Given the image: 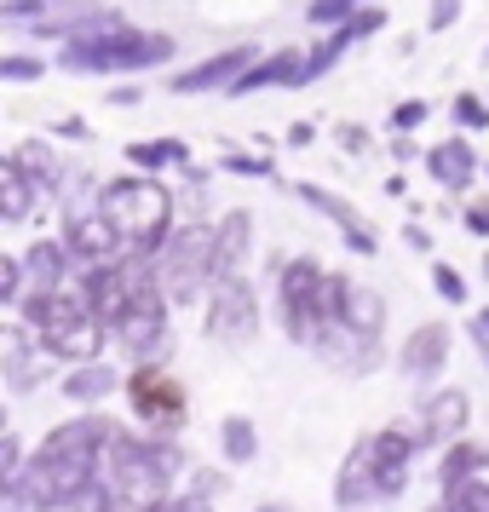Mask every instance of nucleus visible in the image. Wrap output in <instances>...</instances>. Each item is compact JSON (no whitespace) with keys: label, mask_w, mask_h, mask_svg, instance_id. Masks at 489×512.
Listing matches in <instances>:
<instances>
[{"label":"nucleus","mask_w":489,"mask_h":512,"mask_svg":"<svg viewBox=\"0 0 489 512\" xmlns=\"http://www.w3.org/2000/svg\"><path fill=\"white\" fill-rule=\"evenodd\" d=\"M225 449H231V455H248V449H254V438H248V426H242V420L225 426Z\"/></svg>","instance_id":"7"},{"label":"nucleus","mask_w":489,"mask_h":512,"mask_svg":"<svg viewBox=\"0 0 489 512\" xmlns=\"http://www.w3.org/2000/svg\"><path fill=\"white\" fill-rule=\"evenodd\" d=\"M110 501H116L110 489H81L75 495V512H110Z\"/></svg>","instance_id":"6"},{"label":"nucleus","mask_w":489,"mask_h":512,"mask_svg":"<svg viewBox=\"0 0 489 512\" xmlns=\"http://www.w3.org/2000/svg\"><path fill=\"white\" fill-rule=\"evenodd\" d=\"M110 225H116V231H144V236H156L162 231V196H156V190H116V196H110Z\"/></svg>","instance_id":"1"},{"label":"nucleus","mask_w":489,"mask_h":512,"mask_svg":"<svg viewBox=\"0 0 489 512\" xmlns=\"http://www.w3.org/2000/svg\"><path fill=\"white\" fill-rule=\"evenodd\" d=\"M449 512H489V484L466 478V484L449 489Z\"/></svg>","instance_id":"4"},{"label":"nucleus","mask_w":489,"mask_h":512,"mask_svg":"<svg viewBox=\"0 0 489 512\" xmlns=\"http://www.w3.org/2000/svg\"><path fill=\"white\" fill-rule=\"evenodd\" d=\"M133 409L150 415V420H173L179 409H185V386H173L167 374L144 369V374H133Z\"/></svg>","instance_id":"2"},{"label":"nucleus","mask_w":489,"mask_h":512,"mask_svg":"<svg viewBox=\"0 0 489 512\" xmlns=\"http://www.w3.org/2000/svg\"><path fill=\"white\" fill-rule=\"evenodd\" d=\"M438 357H443V328H426L420 346H409V369H432Z\"/></svg>","instance_id":"5"},{"label":"nucleus","mask_w":489,"mask_h":512,"mask_svg":"<svg viewBox=\"0 0 489 512\" xmlns=\"http://www.w3.org/2000/svg\"><path fill=\"white\" fill-rule=\"evenodd\" d=\"M426 426H432V438H455V432L466 426V397L443 392L438 403H432V420H426Z\"/></svg>","instance_id":"3"}]
</instances>
